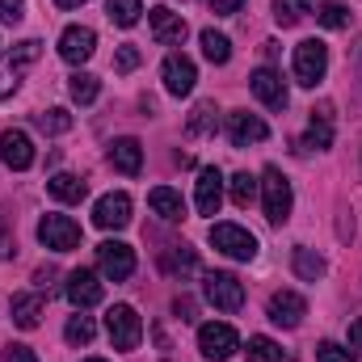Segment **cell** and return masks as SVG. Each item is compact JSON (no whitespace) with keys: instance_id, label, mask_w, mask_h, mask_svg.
Returning <instances> with one entry per match:
<instances>
[{"instance_id":"obj_45","label":"cell","mask_w":362,"mask_h":362,"mask_svg":"<svg viewBox=\"0 0 362 362\" xmlns=\"http://www.w3.org/2000/svg\"><path fill=\"white\" fill-rule=\"evenodd\" d=\"M59 8H81V4H89V0H55Z\"/></svg>"},{"instance_id":"obj_42","label":"cell","mask_w":362,"mask_h":362,"mask_svg":"<svg viewBox=\"0 0 362 362\" xmlns=\"http://www.w3.org/2000/svg\"><path fill=\"white\" fill-rule=\"evenodd\" d=\"M173 312H177L181 320H194V299H185V295H177V303H173Z\"/></svg>"},{"instance_id":"obj_29","label":"cell","mask_w":362,"mask_h":362,"mask_svg":"<svg viewBox=\"0 0 362 362\" xmlns=\"http://www.w3.org/2000/svg\"><path fill=\"white\" fill-rule=\"evenodd\" d=\"M312 13V0H274V21L278 25H299Z\"/></svg>"},{"instance_id":"obj_8","label":"cell","mask_w":362,"mask_h":362,"mask_svg":"<svg viewBox=\"0 0 362 362\" xmlns=\"http://www.w3.org/2000/svg\"><path fill=\"white\" fill-rule=\"evenodd\" d=\"M97 270L110 282H127L135 274V249L122 245V240H101L97 245Z\"/></svg>"},{"instance_id":"obj_4","label":"cell","mask_w":362,"mask_h":362,"mask_svg":"<svg viewBox=\"0 0 362 362\" xmlns=\"http://www.w3.org/2000/svg\"><path fill=\"white\" fill-rule=\"evenodd\" d=\"M38 51H42V42H38V38H25V42H17V47L0 59V101H4L8 93H17L21 76H25V68L38 64Z\"/></svg>"},{"instance_id":"obj_34","label":"cell","mask_w":362,"mask_h":362,"mask_svg":"<svg viewBox=\"0 0 362 362\" xmlns=\"http://www.w3.org/2000/svg\"><path fill=\"white\" fill-rule=\"evenodd\" d=\"M245 358L249 362H282V350H278V341H270V337H249Z\"/></svg>"},{"instance_id":"obj_1","label":"cell","mask_w":362,"mask_h":362,"mask_svg":"<svg viewBox=\"0 0 362 362\" xmlns=\"http://www.w3.org/2000/svg\"><path fill=\"white\" fill-rule=\"evenodd\" d=\"M291 68H295V81H299L303 89H316V85L325 81V72H329V47H325L320 38H303V42L295 47Z\"/></svg>"},{"instance_id":"obj_28","label":"cell","mask_w":362,"mask_h":362,"mask_svg":"<svg viewBox=\"0 0 362 362\" xmlns=\"http://www.w3.org/2000/svg\"><path fill=\"white\" fill-rule=\"evenodd\" d=\"M34 127L42 131V135H64V131H72V114L68 110H42V114H34Z\"/></svg>"},{"instance_id":"obj_25","label":"cell","mask_w":362,"mask_h":362,"mask_svg":"<svg viewBox=\"0 0 362 362\" xmlns=\"http://www.w3.org/2000/svg\"><path fill=\"white\" fill-rule=\"evenodd\" d=\"M333 144V114L329 110H312V122H308V139H303V148H329Z\"/></svg>"},{"instance_id":"obj_19","label":"cell","mask_w":362,"mask_h":362,"mask_svg":"<svg viewBox=\"0 0 362 362\" xmlns=\"http://www.w3.org/2000/svg\"><path fill=\"white\" fill-rule=\"evenodd\" d=\"M160 76H165V89L173 93V97H185V93H194V81H198V72H194V64L185 59V55H169L165 59V68H160Z\"/></svg>"},{"instance_id":"obj_7","label":"cell","mask_w":362,"mask_h":362,"mask_svg":"<svg viewBox=\"0 0 362 362\" xmlns=\"http://www.w3.org/2000/svg\"><path fill=\"white\" fill-rule=\"evenodd\" d=\"M38 240L55 253H72L81 245V223L68 219V215H42L38 219Z\"/></svg>"},{"instance_id":"obj_10","label":"cell","mask_w":362,"mask_h":362,"mask_svg":"<svg viewBox=\"0 0 362 362\" xmlns=\"http://www.w3.org/2000/svg\"><path fill=\"white\" fill-rule=\"evenodd\" d=\"M148 25H152V38H156L160 47H181V42H185V34H189L185 17L173 13L169 4H156V8L148 13Z\"/></svg>"},{"instance_id":"obj_5","label":"cell","mask_w":362,"mask_h":362,"mask_svg":"<svg viewBox=\"0 0 362 362\" xmlns=\"http://www.w3.org/2000/svg\"><path fill=\"white\" fill-rule=\"evenodd\" d=\"M105 333H110L114 350H135L139 337H144V320H139V312L131 303H114L105 312Z\"/></svg>"},{"instance_id":"obj_43","label":"cell","mask_w":362,"mask_h":362,"mask_svg":"<svg viewBox=\"0 0 362 362\" xmlns=\"http://www.w3.org/2000/svg\"><path fill=\"white\" fill-rule=\"evenodd\" d=\"M350 350H358V354H362V316L350 325Z\"/></svg>"},{"instance_id":"obj_2","label":"cell","mask_w":362,"mask_h":362,"mask_svg":"<svg viewBox=\"0 0 362 362\" xmlns=\"http://www.w3.org/2000/svg\"><path fill=\"white\" fill-rule=\"evenodd\" d=\"M291 202H295V194H291V181L282 169H266L262 173V206H266V219H270L274 228H282L286 219H291Z\"/></svg>"},{"instance_id":"obj_20","label":"cell","mask_w":362,"mask_h":362,"mask_svg":"<svg viewBox=\"0 0 362 362\" xmlns=\"http://www.w3.org/2000/svg\"><path fill=\"white\" fill-rule=\"evenodd\" d=\"M110 165H114L122 177H135V173L144 169V144L131 139V135H127V139H114V144H110Z\"/></svg>"},{"instance_id":"obj_41","label":"cell","mask_w":362,"mask_h":362,"mask_svg":"<svg viewBox=\"0 0 362 362\" xmlns=\"http://www.w3.org/2000/svg\"><path fill=\"white\" fill-rule=\"evenodd\" d=\"M211 8H215L219 17H232V13H240V8H245V0H211Z\"/></svg>"},{"instance_id":"obj_11","label":"cell","mask_w":362,"mask_h":362,"mask_svg":"<svg viewBox=\"0 0 362 362\" xmlns=\"http://www.w3.org/2000/svg\"><path fill=\"white\" fill-rule=\"evenodd\" d=\"M228 139H232L236 148H249V144L270 139V127H266L257 114H249V110H232V114H228Z\"/></svg>"},{"instance_id":"obj_27","label":"cell","mask_w":362,"mask_h":362,"mask_svg":"<svg viewBox=\"0 0 362 362\" xmlns=\"http://www.w3.org/2000/svg\"><path fill=\"white\" fill-rule=\"evenodd\" d=\"M215 114H219V110H215V101H198V105H194V114H189V122H185V131H189V135H211V131H215V122H219Z\"/></svg>"},{"instance_id":"obj_22","label":"cell","mask_w":362,"mask_h":362,"mask_svg":"<svg viewBox=\"0 0 362 362\" xmlns=\"http://www.w3.org/2000/svg\"><path fill=\"white\" fill-rule=\"evenodd\" d=\"M13 325L17 329H38V320H42V295L38 291H21V295H13Z\"/></svg>"},{"instance_id":"obj_21","label":"cell","mask_w":362,"mask_h":362,"mask_svg":"<svg viewBox=\"0 0 362 362\" xmlns=\"http://www.w3.org/2000/svg\"><path fill=\"white\" fill-rule=\"evenodd\" d=\"M148 206H152L165 223H181V219H185V202H181V194L173 185H156V189L148 194Z\"/></svg>"},{"instance_id":"obj_44","label":"cell","mask_w":362,"mask_h":362,"mask_svg":"<svg viewBox=\"0 0 362 362\" xmlns=\"http://www.w3.org/2000/svg\"><path fill=\"white\" fill-rule=\"evenodd\" d=\"M8 253H13V236H4V232H0V257H8Z\"/></svg>"},{"instance_id":"obj_30","label":"cell","mask_w":362,"mask_h":362,"mask_svg":"<svg viewBox=\"0 0 362 362\" xmlns=\"http://www.w3.org/2000/svg\"><path fill=\"white\" fill-rule=\"evenodd\" d=\"M105 13H110V21H114V25H122V30H131V25L139 21V13H144V4H139V0H105Z\"/></svg>"},{"instance_id":"obj_37","label":"cell","mask_w":362,"mask_h":362,"mask_svg":"<svg viewBox=\"0 0 362 362\" xmlns=\"http://www.w3.org/2000/svg\"><path fill=\"white\" fill-rule=\"evenodd\" d=\"M139 59H144V55H139V47H118V55H114V72H118V76H127V72H135V68H139Z\"/></svg>"},{"instance_id":"obj_33","label":"cell","mask_w":362,"mask_h":362,"mask_svg":"<svg viewBox=\"0 0 362 362\" xmlns=\"http://www.w3.org/2000/svg\"><path fill=\"white\" fill-rule=\"evenodd\" d=\"M202 55H206L211 64H228V59H232V42H228L223 34H215V30H202Z\"/></svg>"},{"instance_id":"obj_36","label":"cell","mask_w":362,"mask_h":362,"mask_svg":"<svg viewBox=\"0 0 362 362\" xmlns=\"http://www.w3.org/2000/svg\"><path fill=\"white\" fill-rule=\"evenodd\" d=\"M228 185H232V202H236V206H249V202L257 198V177H249V173H236Z\"/></svg>"},{"instance_id":"obj_39","label":"cell","mask_w":362,"mask_h":362,"mask_svg":"<svg viewBox=\"0 0 362 362\" xmlns=\"http://www.w3.org/2000/svg\"><path fill=\"white\" fill-rule=\"evenodd\" d=\"M21 8H25L21 0H0V21L4 25H17L21 21Z\"/></svg>"},{"instance_id":"obj_15","label":"cell","mask_w":362,"mask_h":362,"mask_svg":"<svg viewBox=\"0 0 362 362\" xmlns=\"http://www.w3.org/2000/svg\"><path fill=\"white\" fill-rule=\"evenodd\" d=\"M93 51H97V34L89 25H68L59 34V55L68 64H85V59H93Z\"/></svg>"},{"instance_id":"obj_31","label":"cell","mask_w":362,"mask_h":362,"mask_svg":"<svg viewBox=\"0 0 362 362\" xmlns=\"http://www.w3.org/2000/svg\"><path fill=\"white\" fill-rule=\"evenodd\" d=\"M295 274H299L303 282L325 278V257H320V253H312V249H295Z\"/></svg>"},{"instance_id":"obj_40","label":"cell","mask_w":362,"mask_h":362,"mask_svg":"<svg viewBox=\"0 0 362 362\" xmlns=\"http://www.w3.org/2000/svg\"><path fill=\"white\" fill-rule=\"evenodd\" d=\"M4 362H38V354L30 346H17L13 341V346H4Z\"/></svg>"},{"instance_id":"obj_17","label":"cell","mask_w":362,"mask_h":362,"mask_svg":"<svg viewBox=\"0 0 362 362\" xmlns=\"http://www.w3.org/2000/svg\"><path fill=\"white\" fill-rule=\"evenodd\" d=\"M194 202H198V215H219V202H223V173L219 169H202L198 173Z\"/></svg>"},{"instance_id":"obj_38","label":"cell","mask_w":362,"mask_h":362,"mask_svg":"<svg viewBox=\"0 0 362 362\" xmlns=\"http://www.w3.org/2000/svg\"><path fill=\"white\" fill-rule=\"evenodd\" d=\"M316 362H354V354L341 350L337 341H320V346H316Z\"/></svg>"},{"instance_id":"obj_35","label":"cell","mask_w":362,"mask_h":362,"mask_svg":"<svg viewBox=\"0 0 362 362\" xmlns=\"http://www.w3.org/2000/svg\"><path fill=\"white\" fill-rule=\"evenodd\" d=\"M64 337H68L72 346H89L93 337H97V325H93L89 316H72L68 329H64Z\"/></svg>"},{"instance_id":"obj_9","label":"cell","mask_w":362,"mask_h":362,"mask_svg":"<svg viewBox=\"0 0 362 362\" xmlns=\"http://www.w3.org/2000/svg\"><path fill=\"white\" fill-rule=\"evenodd\" d=\"M198 350H202V358L223 362L240 350V337H236L232 325H202V329H198Z\"/></svg>"},{"instance_id":"obj_6","label":"cell","mask_w":362,"mask_h":362,"mask_svg":"<svg viewBox=\"0 0 362 362\" xmlns=\"http://www.w3.org/2000/svg\"><path fill=\"white\" fill-rule=\"evenodd\" d=\"M211 245H215L219 253H228L232 262H253V257H257V236L245 232L240 223H215V228H211Z\"/></svg>"},{"instance_id":"obj_3","label":"cell","mask_w":362,"mask_h":362,"mask_svg":"<svg viewBox=\"0 0 362 362\" xmlns=\"http://www.w3.org/2000/svg\"><path fill=\"white\" fill-rule=\"evenodd\" d=\"M202 295H206V303H215L219 312H240V308H245V282L228 270L206 274V278H202Z\"/></svg>"},{"instance_id":"obj_24","label":"cell","mask_w":362,"mask_h":362,"mask_svg":"<svg viewBox=\"0 0 362 362\" xmlns=\"http://www.w3.org/2000/svg\"><path fill=\"white\" fill-rule=\"evenodd\" d=\"M160 270L173 274V278H185V274L198 270V253H194V249H185V245H173V249H165Z\"/></svg>"},{"instance_id":"obj_18","label":"cell","mask_w":362,"mask_h":362,"mask_svg":"<svg viewBox=\"0 0 362 362\" xmlns=\"http://www.w3.org/2000/svg\"><path fill=\"white\" fill-rule=\"evenodd\" d=\"M308 316V303L295 291H274L270 295V320L282 329H299V320Z\"/></svg>"},{"instance_id":"obj_46","label":"cell","mask_w":362,"mask_h":362,"mask_svg":"<svg viewBox=\"0 0 362 362\" xmlns=\"http://www.w3.org/2000/svg\"><path fill=\"white\" fill-rule=\"evenodd\" d=\"M85 362H105V358H85Z\"/></svg>"},{"instance_id":"obj_16","label":"cell","mask_w":362,"mask_h":362,"mask_svg":"<svg viewBox=\"0 0 362 362\" xmlns=\"http://www.w3.org/2000/svg\"><path fill=\"white\" fill-rule=\"evenodd\" d=\"M249 89L257 93V101H262L266 110H286V85H282V76H278L274 68H257V72L249 76Z\"/></svg>"},{"instance_id":"obj_26","label":"cell","mask_w":362,"mask_h":362,"mask_svg":"<svg viewBox=\"0 0 362 362\" xmlns=\"http://www.w3.org/2000/svg\"><path fill=\"white\" fill-rule=\"evenodd\" d=\"M316 21H320L325 30H346V25H350V8L337 4V0H320V4H316Z\"/></svg>"},{"instance_id":"obj_32","label":"cell","mask_w":362,"mask_h":362,"mask_svg":"<svg viewBox=\"0 0 362 362\" xmlns=\"http://www.w3.org/2000/svg\"><path fill=\"white\" fill-rule=\"evenodd\" d=\"M68 93H72L76 105H93L97 93H101V85H97V76H89V72H76V76L68 81Z\"/></svg>"},{"instance_id":"obj_14","label":"cell","mask_w":362,"mask_h":362,"mask_svg":"<svg viewBox=\"0 0 362 362\" xmlns=\"http://www.w3.org/2000/svg\"><path fill=\"white\" fill-rule=\"evenodd\" d=\"M0 160L8 165V169H17V173H25L30 165H34V144H30V135L25 131H4L0 135Z\"/></svg>"},{"instance_id":"obj_23","label":"cell","mask_w":362,"mask_h":362,"mask_svg":"<svg viewBox=\"0 0 362 362\" xmlns=\"http://www.w3.org/2000/svg\"><path fill=\"white\" fill-rule=\"evenodd\" d=\"M47 189H51V198H59V202H85L89 181L76 177V173H55V177L47 181Z\"/></svg>"},{"instance_id":"obj_13","label":"cell","mask_w":362,"mask_h":362,"mask_svg":"<svg viewBox=\"0 0 362 362\" xmlns=\"http://www.w3.org/2000/svg\"><path fill=\"white\" fill-rule=\"evenodd\" d=\"M101 295H105V286H101V278L93 270H72L68 274V303L72 308H97L101 303Z\"/></svg>"},{"instance_id":"obj_12","label":"cell","mask_w":362,"mask_h":362,"mask_svg":"<svg viewBox=\"0 0 362 362\" xmlns=\"http://www.w3.org/2000/svg\"><path fill=\"white\" fill-rule=\"evenodd\" d=\"M93 223L105 228V232L127 228V223H131V198H127V194H105V198H97V206H93Z\"/></svg>"}]
</instances>
